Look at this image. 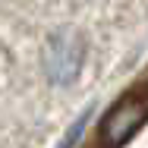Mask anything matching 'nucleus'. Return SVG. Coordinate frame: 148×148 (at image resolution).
<instances>
[{"mask_svg":"<svg viewBox=\"0 0 148 148\" xmlns=\"http://www.w3.org/2000/svg\"><path fill=\"white\" fill-rule=\"evenodd\" d=\"M82 57H85L82 35L76 29H60L44 47V73H47V79L57 82V85H69L82 69Z\"/></svg>","mask_w":148,"mask_h":148,"instance_id":"obj_1","label":"nucleus"},{"mask_svg":"<svg viewBox=\"0 0 148 148\" xmlns=\"http://www.w3.org/2000/svg\"><path fill=\"white\" fill-rule=\"evenodd\" d=\"M145 120H148V104L145 101H139V98H123V101H117V104L107 110V117L101 120V142L107 148L126 145V142L142 129Z\"/></svg>","mask_w":148,"mask_h":148,"instance_id":"obj_2","label":"nucleus"},{"mask_svg":"<svg viewBox=\"0 0 148 148\" xmlns=\"http://www.w3.org/2000/svg\"><path fill=\"white\" fill-rule=\"evenodd\" d=\"M85 123H88V110H85L82 117L69 126V132H66V139H63V145H60V148H73V145H76V142H79V136H82V129H85Z\"/></svg>","mask_w":148,"mask_h":148,"instance_id":"obj_3","label":"nucleus"}]
</instances>
